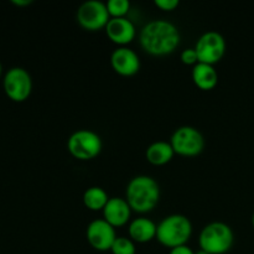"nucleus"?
I'll return each mask as SVG.
<instances>
[{
  "instance_id": "obj_1",
  "label": "nucleus",
  "mask_w": 254,
  "mask_h": 254,
  "mask_svg": "<svg viewBox=\"0 0 254 254\" xmlns=\"http://www.w3.org/2000/svg\"><path fill=\"white\" fill-rule=\"evenodd\" d=\"M140 46L151 56H166L175 51L181 41L178 27L166 20H153L141 29Z\"/></svg>"
},
{
  "instance_id": "obj_2",
  "label": "nucleus",
  "mask_w": 254,
  "mask_h": 254,
  "mask_svg": "<svg viewBox=\"0 0 254 254\" xmlns=\"http://www.w3.org/2000/svg\"><path fill=\"white\" fill-rule=\"evenodd\" d=\"M126 200L134 212H151L160 200V186L151 176L138 175L127 185Z\"/></svg>"
},
{
  "instance_id": "obj_3",
  "label": "nucleus",
  "mask_w": 254,
  "mask_h": 254,
  "mask_svg": "<svg viewBox=\"0 0 254 254\" xmlns=\"http://www.w3.org/2000/svg\"><path fill=\"white\" fill-rule=\"evenodd\" d=\"M192 235V225L186 216L175 215L166 216L160 221L156 228V240L166 248L185 246Z\"/></svg>"
},
{
  "instance_id": "obj_4",
  "label": "nucleus",
  "mask_w": 254,
  "mask_h": 254,
  "mask_svg": "<svg viewBox=\"0 0 254 254\" xmlns=\"http://www.w3.org/2000/svg\"><path fill=\"white\" fill-rule=\"evenodd\" d=\"M235 242L233 231L227 223L211 222L202 228L198 237L200 248L210 254H225Z\"/></svg>"
},
{
  "instance_id": "obj_5",
  "label": "nucleus",
  "mask_w": 254,
  "mask_h": 254,
  "mask_svg": "<svg viewBox=\"0 0 254 254\" xmlns=\"http://www.w3.org/2000/svg\"><path fill=\"white\" fill-rule=\"evenodd\" d=\"M102 139L96 131L79 129L71 134L67 141L69 154L77 160L87 161L97 158L102 151Z\"/></svg>"
},
{
  "instance_id": "obj_6",
  "label": "nucleus",
  "mask_w": 254,
  "mask_h": 254,
  "mask_svg": "<svg viewBox=\"0 0 254 254\" xmlns=\"http://www.w3.org/2000/svg\"><path fill=\"white\" fill-rule=\"evenodd\" d=\"M175 154L186 158L197 156L205 148V139L200 130L190 126H184L176 129L170 139Z\"/></svg>"
},
{
  "instance_id": "obj_7",
  "label": "nucleus",
  "mask_w": 254,
  "mask_h": 254,
  "mask_svg": "<svg viewBox=\"0 0 254 254\" xmlns=\"http://www.w3.org/2000/svg\"><path fill=\"white\" fill-rule=\"evenodd\" d=\"M4 92L11 101L25 102L32 92V79L29 72L22 67L7 69L2 79Z\"/></svg>"
},
{
  "instance_id": "obj_8",
  "label": "nucleus",
  "mask_w": 254,
  "mask_h": 254,
  "mask_svg": "<svg viewBox=\"0 0 254 254\" xmlns=\"http://www.w3.org/2000/svg\"><path fill=\"white\" fill-rule=\"evenodd\" d=\"M226 40L220 32L207 31L198 37L195 45L198 62L213 66L220 62L226 54Z\"/></svg>"
},
{
  "instance_id": "obj_9",
  "label": "nucleus",
  "mask_w": 254,
  "mask_h": 254,
  "mask_svg": "<svg viewBox=\"0 0 254 254\" xmlns=\"http://www.w3.org/2000/svg\"><path fill=\"white\" fill-rule=\"evenodd\" d=\"M111 20L106 2L99 0H88L83 2L77 10V21L88 31L106 29L107 24Z\"/></svg>"
},
{
  "instance_id": "obj_10",
  "label": "nucleus",
  "mask_w": 254,
  "mask_h": 254,
  "mask_svg": "<svg viewBox=\"0 0 254 254\" xmlns=\"http://www.w3.org/2000/svg\"><path fill=\"white\" fill-rule=\"evenodd\" d=\"M86 237L92 248L98 252H107L111 251L114 241L117 240L116 228L103 218H98L87 226Z\"/></svg>"
},
{
  "instance_id": "obj_11",
  "label": "nucleus",
  "mask_w": 254,
  "mask_h": 254,
  "mask_svg": "<svg viewBox=\"0 0 254 254\" xmlns=\"http://www.w3.org/2000/svg\"><path fill=\"white\" fill-rule=\"evenodd\" d=\"M111 64L117 73L124 77L134 76L140 69L138 54L127 46L114 50L111 56Z\"/></svg>"
},
{
  "instance_id": "obj_12",
  "label": "nucleus",
  "mask_w": 254,
  "mask_h": 254,
  "mask_svg": "<svg viewBox=\"0 0 254 254\" xmlns=\"http://www.w3.org/2000/svg\"><path fill=\"white\" fill-rule=\"evenodd\" d=\"M106 34L113 44L123 47L135 39L136 30L128 17H111L106 26Z\"/></svg>"
},
{
  "instance_id": "obj_13",
  "label": "nucleus",
  "mask_w": 254,
  "mask_h": 254,
  "mask_svg": "<svg viewBox=\"0 0 254 254\" xmlns=\"http://www.w3.org/2000/svg\"><path fill=\"white\" fill-rule=\"evenodd\" d=\"M102 212H103V220H106L114 228H118L129 222L131 208L126 198L111 197Z\"/></svg>"
},
{
  "instance_id": "obj_14",
  "label": "nucleus",
  "mask_w": 254,
  "mask_h": 254,
  "mask_svg": "<svg viewBox=\"0 0 254 254\" xmlns=\"http://www.w3.org/2000/svg\"><path fill=\"white\" fill-rule=\"evenodd\" d=\"M158 225L145 217H139L129 223V237L134 243H148L156 238Z\"/></svg>"
},
{
  "instance_id": "obj_15",
  "label": "nucleus",
  "mask_w": 254,
  "mask_h": 254,
  "mask_svg": "<svg viewBox=\"0 0 254 254\" xmlns=\"http://www.w3.org/2000/svg\"><path fill=\"white\" fill-rule=\"evenodd\" d=\"M192 81L202 91H211L218 83V73L215 67L198 62L192 68Z\"/></svg>"
},
{
  "instance_id": "obj_16",
  "label": "nucleus",
  "mask_w": 254,
  "mask_h": 254,
  "mask_svg": "<svg viewBox=\"0 0 254 254\" xmlns=\"http://www.w3.org/2000/svg\"><path fill=\"white\" fill-rule=\"evenodd\" d=\"M175 155L173 146H171L170 141H155V143L150 144L146 149V160L155 166L165 165V164L170 163L171 159Z\"/></svg>"
},
{
  "instance_id": "obj_17",
  "label": "nucleus",
  "mask_w": 254,
  "mask_h": 254,
  "mask_svg": "<svg viewBox=\"0 0 254 254\" xmlns=\"http://www.w3.org/2000/svg\"><path fill=\"white\" fill-rule=\"evenodd\" d=\"M109 198L108 193L99 186H92L83 193L84 206L91 211H103Z\"/></svg>"
},
{
  "instance_id": "obj_18",
  "label": "nucleus",
  "mask_w": 254,
  "mask_h": 254,
  "mask_svg": "<svg viewBox=\"0 0 254 254\" xmlns=\"http://www.w3.org/2000/svg\"><path fill=\"white\" fill-rule=\"evenodd\" d=\"M106 5L111 17H126L130 10V2L128 0H108Z\"/></svg>"
},
{
  "instance_id": "obj_19",
  "label": "nucleus",
  "mask_w": 254,
  "mask_h": 254,
  "mask_svg": "<svg viewBox=\"0 0 254 254\" xmlns=\"http://www.w3.org/2000/svg\"><path fill=\"white\" fill-rule=\"evenodd\" d=\"M113 254H135V245L130 238L117 237L111 248Z\"/></svg>"
},
{
  "instance_id": "obj_20",
  "label": "nucleus",
  "mask_w": 254,
  "mask_h": 254,
  "mask_svg": "<svg viewBox=\"0 0 254 254\" xmlns=\"http://www.w3.org/2000/svg\"><path fill=\"white\" fill-rule=\"evenodd\" d=\"M181 61L183 64H188V66H195V64H198V57H197V52H196L195 47H190V49H186L181 52L180 56Z\"/></svg>"
},
{
  "instance_id": "obj_21",
  "label": "nucleus",
  "mask_w": 254,
  "mask_h": 254,
  "mask_svg": "<svg viewBox=\"0 0 254 254\" xmlns=\"http://www.w3.org/2000/svg\"><path fill=\"white\" fill-rule=\"evenodd\" d=\"M154 4L163 11H174L179 6V0H155Z\"/></svg>"
},
{
  "instance_id": "obj_22",
  "label": "nucleus",
  "mask_w": 254,
  "mask_h": 254,
  "mask_svg": "<svg viewBox=\"0 0 254 254\" xmlns=\"http://www.w3.org/2000/svg\"><path fill=\"white\" fill-rule=\"evenodd\" d=\"M169 254H195L192 250H191L189 246H180V247H176L170 250V253Z\"/></svg>"
},
{
  "instance_id": "obj_23",
  "label": "nucleus",
  "mask_w": 254,
  "mask_h": 254,
  "mask_svg": "<svg viewBox=\"0 0 254 254\" xmlns=\"http://www.w3.org/2000/svg\"><path fill=\"white\" fill-rule=\"evenodd\" d=\"M11 2L17 6H26V5L32 4V0H11Z\"/></svg>"
},
{
  "instance_id": "obj_24",
  "label": "nucleus",
  "mask_w": 254,
  "mask_h": 254,
  "mask_svg": "<svg viewBox=\"0 0 254 254\" xmlns=\"http://www.w3.org/2000/svg\"><path fill=\"white\" fill-rule=\"evenodd\" d=\"M195 254H210V253H207V252H205V251L200 250V251H197V252H196Z\"/></svg>"
},
{
  "instance_id": "obj_25",
  "label": "nucleus",
  "mask_w": 254,
  "mask_h": 254,
  "mask_svg": "<svg viewBox=\"0 0 254 254\" xmlns=\"http://www.w3.org/2000/svg\"><path fill=\"white\" fill-rule=\"evenodd\" d=\"M1 73H2V66H1V62H0V77H1Z\"/></svg>"
},
{
  "instance_id": "obj_26",
  "label": "nucleus",
  "mask_w": 254,
  "mask_h": 254,
  "mask_svg": "<svg viewBox=\"0 0 254 254\" xmlns=\"http://www.w3.org/2000/svg\"><path fill=\"white\" fill-rule=\"evenodd\" d=\"M252 225H253V228H254V213H253V216H252Z\"/></svg>"
}]
</instances>
